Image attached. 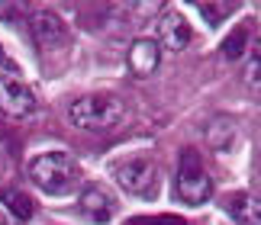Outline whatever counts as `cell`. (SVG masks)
<instances>
[{"mask_svg":"<svg viewBox=\"0 0 261 225\" xmlns=\"http://www.w3.org/2000/svg\"><path fill=\"white\" fill-rule=\"evenodd\" d=\"M126 65L133 71V77H152L162 65V45L148 36H139L126 52Z\"/></svg>","mask_w":261,"mask_h":225,"instance_id":"obj_7","label":"cell"},{"mask_svg":"<svg viewBox=\"0 0 261 225\" xmlns=\"http://www.w3.org/2000/svg\"><path fill=\"white\" fill-rule=\"evenodd\" d=\"M232 138H236V122L232 119H213L210 122V129H206V142H210V148L213 151H226L229 145H232Z\"/></svg>","mask_w":261,"mask_h":225,"instance_id":"obj_11","label":"cell"},{"mask_svg":"<svg viewBox=\"0 0 261 225\" xmlns=\"http://www.w3.org/2000/svg\"><path fill=\"white\" fill-rule=\"evenodd\" d=\"M129 225H187V222L177 216H142V219H133Z\"/></svg>","mask_w":261,"mask_h":225,"instance_id":"obj_15","label":"cell"},{"mask_svg":"<svg viewBox=\"0 0 261 225\" xmlns=\"http://www.w3.org/2000/svg\"><path fill=\"white\" fill-rule=\"evenodd\" d=\"M29 180L48 196H65L77 183V161L68 151H45L29 161Z\"/></svg>","mask_w":261,"mask_h":225,"instance_id":"obj_1","label":"cell"},{"mask_svg":"<svg viewBox=\"0 0 261 225\" xmlns=\"http://www.w3.org/2000/svg\"><path fill=\"white\" fill-rule=\"evenodd\" d=\"M33 109H36L33 87L23 84L19 77H0V112L19 119V116H29Z\"/></svg>","mask_w":261,"mask_h":225,"instance_id":"obj_5","label":"cell"},{"mask_svg":"<svg viewBox=\"0 0 261 225\" xmlns=\"http://www.w3.org/2000/svg\"><path fill=\"white\" fill-rule=\"evenodd\" d=\"M245 42H248V33L245 29H236L232 36L223 42V55L229 58V61H236V58H242V52H245Z\"/></svg>","mask_w":261,"mask_h":225,"instance_id":"obj_14","label":"cell"},{"mask_svg":"<svg viewBox=\"0 0 261 225\" xmlns=\"http://www.w3.org/2000/svg\"><path fill=\"white\" fill-rule=\"evenodd\" d=\"M77 206H81V216L87 222H94V225H107L110 219L116 216V196L110 193L107 187H100V183H90V187H84L81 193V200H77Z\"/></svg>","mask_w":261,"mask_h":225,"instance_id":"obj_6","label":"cell"},{"mask_svg":"<svg viewBox=\"0 0 261 225\" xmlns=\"http://www.w3.org/2000/svg\"><path fill=\"white\" fill-rule=\"evenodd\" d=\"M174 196L187 206H200L213 196V180L203 167V161L194 148H184L180 151V161H177V177H174Z\"/></svg>","mask_w":261,"mask_h":225,"instance_id":"obj_3","label":"cell"},{"mask_svg":"<svg viewBox=\"0 0 261 225\" xmlns=\"http://www.w3.org/2000/svg\"><path fill=\"white\" fill-rule=\"evenodd\" d=\"M255 174H258V183H261V155H258V164H255Z\"/></svg>","mask_w":261,"mask_h":225,"instance_id":"obj_17","label":"cell"},{"mask_svg":"<svg viewBox=\"0 0 261 225\" xmlns=\"http://www.w3.org/2000/svg\"><path fill=\"white\" fill-rule=\"evenodd\" d=\"M248 80H261V39L252 48V65H248Z\"/></svg>","mask_w":261,"mask_h":225,"instance_id":"obj_16","label":"cell"},{"mask_svg":"<svg viewBox=\"0 0 261 225\" xmlns=\"http://www.w3.org/2000/svg\"><path fill=\"white\" fill-rule=\"evenodd\" d=\"M116 183L129 196L152 200L158 193V167L148 158H133V161H126V164L116 167Z\"/></svg>","mask_w":261,"mask_h":225,"instance_id":"obj_4","label":"cell"},{"mask_svg":"<svg viewBox=\"0 0 261 225\" xmlns=\"http://www.w3.org/2000/svg\"><path fill=\"white\" fill-rule=\"evenodd\" d=\"M0 225H7V219H4V216H0Z\"/></svg>","mask_w":261,"mask_h":225,"instance_id":"obj_18","label":"cell"},{"mask_svg":"<svg viewBox=\"0 0 261 225\" xmlns=\"http://www.w3.org/2000/svg\"><path fill=\"white\" fill-rule=\"evenodd\" d=\"M226 209L239 225H261V200L252 196V193H236L226 203Z\"/></svg>","mask_w":261,"mask_h":225,"instance_id":"obj_10","label":"cell"},{"mask_svg":"<svg viewBox=\"0 0 261 225\" xmlns=\"http://www.w3.org/2000/svg\"><path fill=\"white\" fill-rule=\"evenodd\" d=\"M0 200L7 203V209L13 212V216H16L19 222L33 219V212H36V206H33V200H29L26 193H19V190H4V193H0Z\"/></svg>","mask_w":261,"mask_h":225,"instance_id":"obj_12","label":"cell"},{"mask_svg":"<svg viewBox=\"0 0 261 225\" xmlns=\"http://www.w3.org/2000/svg\"><path fill=\"white\" fill-rule=\"evenodd\" d=\"M197 10L210 26H219L229 13H236V4H197Z\"/></svg>","mask_w":261,"mask_h":225,"instance_id":"obj_13","label":"cell"},{"mask_svg":"<svg viewBox=\"0 0 261 225\" xmlns=\"http://www.w3.org/2000/svg\"><path fill=\"white\" fill-rule=\"evenodd\" d=\"M29 29H33V39H36L42 48H55V45H62L65 39H68L65 23H62L55 13H36L33 23H29Z\"/></svg>","mask_w":261,"mask_h":225,"instance_id":"obj_9","label":"cell"},{"mask_svg":"<svg viewBox=\"0 0 261 225\" xmlns=\"http://www.w3.org/2000/svg\"><path fill=\"white\" fill-rule=\"evenodd\" d=\"M155 42L168 48V52H180V48H187L190 45V26H187V19L174 13V10H165L162 19H158V36H155Z\"/></svg>","mask_w":261,"mask_h":225,"instance_id":"obj_8","label":"cell"},{"mask_svg":"<svg viewBox=\"0 0 261 225\" xmlns=\"http://www.w3.org/2000/svg\"><path fill=\"white\" fill-rule=\"evenodd\" d=\"M68 119H71L74 129L107 132L123 119V103H119L116 97H103V94L81 97V100H74V103L68 106Z\"/></svg>","mask_w":261,"mask_h":225,"instance_id":"obj_2","label":"cell"}]
</instances>
